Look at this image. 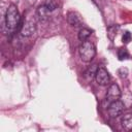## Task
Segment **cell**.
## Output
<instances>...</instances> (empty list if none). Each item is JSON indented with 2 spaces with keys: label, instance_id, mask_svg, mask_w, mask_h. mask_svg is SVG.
Returning a JSON list of instances; mask_svg holds the SVG:
<instances>
[{
  "label": "cell",
  "instance_id": "cell-14",
  "mask_svg": "<svg viewBox=\"0 0 132 132\" xmlns=\"http://www.w3.org/2000/svg\"><path fill=\"white\" fill-rule=\"evenodd\" d=\"M44 5H45V7H46L51 12L54 11L55 9H57V7H58V3H57L56 0H46V1L44 2Z\"/></svg>",
  "mask_w": 132,
  "mask_h": 132
},
{
  "label": "cell",
  "instance_id": "cell-17",
  "mask_svg": "<svg viewBox=\"0 0 132 132\" xmlns=\"http://www.w3.org/2000/svg\"><path fill=\"white\" fill-rule=\"evenodd\" d=\"M131 110H132V105H131Z\"/></svg>",
  "mask_w": 132,
  "mask_h": 132
},
{
  "label": "cell",
  "instance_id": "cell-9",
  "mask_svg": "<svg viewBox=\"0 0 132 132\" xmlns=\"http://www.w3.org/2000/svg\"><path fill=\"white\" fill-rule=\"evenodd\" d=\"M50 13H51V11L45 7L44 4L40 5V6L37 8V15H38V18H39L41 21H46V20H48Z\"/></svg>",
  "mask_w": 132,
  "mask_h": 132
},
{
  "label": "cell",
  "instance_id": "cell-5",
  "mask_svg": "<svg viewBox=\"0 0 132 132\" xmlns=\"http://www.w3.org/2000/svg\"><path fill=\"white\" fill-rule=\"evenodd\" d=\"M95 79L100 86H106L110 81V75L104 67H99L96 72Z\"/></svg>",
  "mask_w": 132,
  "mask_h": 132
},
{
  "label": "cell",
  "instance_id": "cell-1",
  "mask_svg": "<svg viewBox=\"0 0 132 132\" xmlns=\"http://www.w3.org/2000/svg\"><path fill=\"white\" fill-rule=\"evenodd\" d=\"M5 25L10 31L16 30L19 27H22V20L20 12L14 4H10L6 10L5 14Z\"/></svg>",
  "mask_w": 132,
  "mask_h": 132
},
{
  "label": "cell",
  "instance_id": "cell-13",
  "mask_svg": "<svg viewBox=\"0 0 132 132\" xmlns=\"http://www.w3.org/2000/svg\"><path fill=\"white\" fill-rule=\"evenodd\" d=\"M128 57H129V53H128L126 47L119 48V51H118V58H119L120 61L126 60V59H128Z\"/></svg>",
  "mask_w": 132,
  "mask_h": 132
},
{
  "label": "cell",
  "instance_id": "cell-10",
  "mask_svg": "<svg viewBox=\"0 0 132 132\" xmlns=\"http://www.w3.org/2000/svg\"><path fill=\"white\" fill-rule=\"evenodd\" d=\"M119 29H120V26H119V25H110V26L107 28V37H108L111 41L114 40Z\"/></svg>",
  "mask_w": 132,
  "mask_h": 132
},
{
  "label": "cell",
  "instance_id": "cell-12",
  "mask_svg": "<svg viewBox=\"0 0 132 132\" xmlns=\"http://www.w3.org/2000/svg\"><path fill=\"white\" fill-rule=\"evenodd\" d=\"M97 70H98V67H97L96 64L91 65V66L87 69V71H86V76H87L89 79H93V78L95 77V75H96Z\"/></svg>",
  "mask_w": 132,
  "mask_h": 132
},
{
  "label": "cell",
  "instance_id": "cell-2",
  "mask_svg": "<svg viewBox=\"0 0 132 132\" xmlns=\"http://www.w3.org/2000/svg\"><path fill=\"white\" fill-rule=\"evenodd\" d=\"M79 56L84 62H91L96 56V47L91 41H84L79 46Z\"/></svg>",
  "mask_w": 132,
  "mask_h": 132
},
{
  "label": "cell",
  "instance_id": "cell-16",
  "mask_svg": "<svg viewBox=\"0 0 132 132\" xmlns=\"http://www.w3.org/2000/svg\"><path fill=\"white\" fill-rule=\"evenodd\" d=\"M118 73L120 74L121 78H126L127 75H128V69L127 68H121V69H119Z\"/></svg>",
  "mask_w": 132,
  "mask_h": 132
},
{
  "label": "cell",
  "instance_id": "cell-7",
  "mask_svg": "<svg viewBox=\"0 0 132 132\" xmlns=\"http://www.w3.org/2000/svg\"><path fill=\"white\" fill-rule=\"evenodd\" d=\"M67 22H68V24H69L70 26H72V27H78V26H80L81 23H82L80 16H79L76 12H74V11L68 12V14H67Z\"/></svg>",
  "mask_w": 132,
  "mask_h": 132
},
{
  "label": "cell",
  "instance_id": "cell-11",
  "mask_svg": "<svg viewBox=\"0 0 132 132\" xmlns=\"http://www.w3.org/2000/svg\"><path fill=\"white\" fill-rule=\"evenodd\" d=\"M91 34H92V31H91L90 29L82 28V29H80L79 32H78V39L84 42V41H86V40L90 37Z\"/></svg>",
  "mask_w": 132,
  "mask_h": 132
},
{
  "label": "cell",
  "instance_id": "cell-8",
  "mask_svg": "<svg viewBox=\"0 0 132 132\" xmlns=\"http://www.w3.org/2000/svg\"><path fill=\"white\" fill-rule=\"evenodd\" d=\"M121 123H122V126L125 130H127V131L132 130V113L124 114Z\"/></svg>",
  "mask_w": 132,
  "mask_h": 132
},
{
  "label": "cell",
  "instance_id": "cell-4",
  "mask_svg": "<svg viewBox=\"0 0 132 132\" xmlns=\"http://www.w3.org/2000/svg\"><path fill=\"white\" fill-rule=\"evenodd\" d=\"M36 31V24L33 20L26 21L22 27H21V34L24 37H30L32 36Z\"/></svg>",
  "mask_w": 132,
  "mask_h": 132
},
{
  "label": "cell",
  "instance_id": "cell-6",
  "mask_svg": "<svg viewBox=\"0 0 132 132\" xmlns=\"http://www.w3.org/2000/svg\"><path fill=\"white\" fill-rule=\"evenodd\" d=\"M122 95V92L119 88V86L117 84H111L109 86V88L107 89V92H106V100L108 102H112V101H116L118 99H120Z\"/></svg>",
  "mask_w": 132,
  "mask_h": 132
},
{
  "label": "cell",
  "instance_id": "cell-3",
  "mask_svg": "<svg viewBox=\"0 0 132 132\" xmlns=\"http://www.w3.org/2000/svg\"><path fill=\"white\" fill-rule=\"evenodd\" d=\"M125 108H126L125 103L118 99L116 101L110 102V104L107 108V111H108V114L110 116V118H117L124 112Z\"/></svg>",
  "mask_w": 132,
  "mask_h": 132
},
{
  "label": "cell",
  "instance_id": "cell-15",
  "mask_svg": "<svg viewBox=\"0 0 132 132\" xmlns=\"http://www.w3.org/2000/svg\"><path fill=\"white\" fill-rule=\"evenodd\" d=\"M131 38H132V35H131V33H130V32H128V31H126V32L123 34V37H122L123 43H128V42H130Z\"/></svg>",
  "mask_w": 132,
  "mask_h": 132
}]
</instances>
